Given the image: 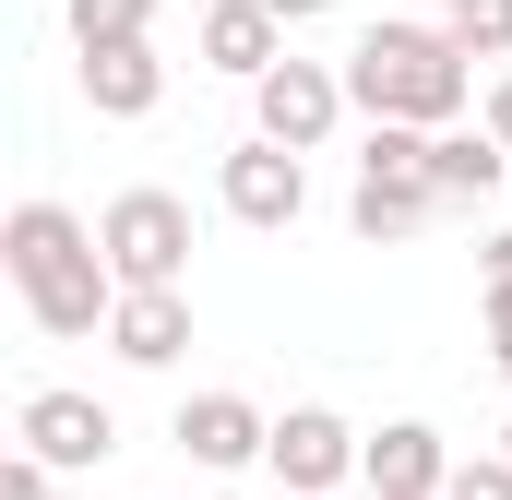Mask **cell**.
Returning <instances> with one entry per match:
<instances>
[{
  "label": "cell",
  "mask_w": 512,
  "mask_h": 500,
  "mask_svg": "<svg viewBox=\"0 0 512 500\" xmlns=\"http://www.w3.org/2000/svg\"><path fill=\"white\" fill-rule=\"evenodd\" d=\"M322 108H334V96H322L310 72H274V131H322Z\"/></svg>",
  "instance_id": "obj_7"
},
{
  "label": "cell",
  "mask_w": 512,
  "mask_h": 500,
  "mask_svg": "<svg viewBox=\"0 0 512 500\" xmlns=\"http://www.w3.org/2000/svg\"><path fill=\"white\" fill-rule=\"evenodd\" d=\"M441 191H489V155L477 143H441Z\"/></svg>",
  "instance_id": "obj_12"
},
{
  "label": "cell",
  "mask_w": 512,
  "mask_h": 500,
  "mask_svg": "<svg viewBox=\"0 0 512 500\" xmlns=\"http://www.w3.org/2000/svg\"><path fill=\"white\" fill-rule=\"evenodd\" d=\"M12 239H24V274H36V298H48V322H84V310H96V286L72 274V227H60V215H24Z\"/></svg>",
  "instance_id": "obj_2"
},
{
  "label": "cell",
  "mask_w": 512,
  "mask_h": 500,
  "mask_svg": "<svg viewBox=\"0 0 512 500\" xmlns=\"http://www.w3.org/2000/svg\"><path fill=\"white\" fill-rule=\"evenodd\" d=\"M191 453H251V417H239V405H203V417H191Z\"/></svg>",
  "instance_id": "obj_8"
},
{
  "label": "cell",
  "mask_w": 512,
  "mask_h": 500,
  "mask_svg": "<svg viewBox=\"0 0 512 500\" xmlns=\"http://www.w3.org/2000/svg\"><path fill=\"white\" fill-rule=\"evenodd\" d=\"M108 239H120V262H131V274H167V250H179V215L143 191V203H120V227H108Z\"/></svg>",
  "instance_id": "obj_4"
},
{
  "label": "cell",
  "mask_w": 512,
  "mask_h": 500,
  "mask_svg": "<svg viewBox=\"0 0 512 500\" xmlns=\"http://www.w3.org/2000/svg\"><path fill=\"white\" fill-rule=\"evenodd\" d=\"M358 215H370V227H405V215H417V143H382V155H370Z\"/></svg>",
  "instance_id": "obj_3"
},
{
  "label": "cell",
  "mask_w": 512,
  "mask_h": 500,
  "mask_svg": "<svg viewBox=\"0 0 512 500\" xmlns=\"http://www.w3.org/2000/svg\"><path fill=\"white\" fill-rule=\"evenodd\" d=\"M465 500H512V477H465Z\"/></svg>",
  "instance_id": "obj_13"
},
{
  "label": "cell",
  "mask_w": 512,
  "mask_h": 500,
  "mask_svg": "<svg viewBox=\"0 0 512 500\" xmlns=\"http://www.w3.org/2000/svg\"><path fill=\"white\" fill-rule=\"evenodd\" d=\"M298 203V167L286 155H239V215H286Z\"/></svg>",
  "instance_id": "obj_5"
},
{
  "label": "cell",
  "mask_w": 512,
  "mask_h": 500,
  "mask_svg": "<svg viewBox=\"0 0 512 500\" xmlns=\"http://www.w3.org/2000/svg\"><path fill=\"white\" fill-rule=\"evenodd\" d=\"M274 453H286V465H298V477H322V465H334V417H298V429H286V441H274Z\"/></svg>",
  "instance_id": "obj_9"
},
{
  "label": "cell",
  "mask_w": 512,
  "mask_h": 500,
  "mask_svg": "<svg viewBox=\"0 0 512 500\" xmlns=\"http://www.w3.org/2000/svg\"><path fill=\"white\" fill-rule=\"evenodd\" d=\"M358 84H370L382 108H441V96H453V60H441L429 36H370V60H358Z\"/></svg>",
  "instance_id": "obj_1"
},
{
  "label": "cell",
  "mask_w": 512,
  "mask_h": 500,
  "mask_svg": "<svg viewBox=\"0 0 512 500\" xmlns=\"http://www.w3.org/2000/svg\"><path fill=\"white\" fill-rule=\"evenodd\" d=\"M36 441H48V453H96L108 417H96V405H36Z\"/></svg>",
  "instance_id": "obj_6"
},
{
  "label": "cell",
  "mask_w": 512,
  "mask_h": 500,
  "mask_svg": "<svg viewBox=\"0 0 512 500\" xmlns=\"http://www.w3.org/2000/svg\"><path fill=\"white\" fill-rule=\"evenodd\" d=\"M167 346H179V310L143 298V310H131V358H167Z\"/></svg>",
  "instance_id": "obj_10"
},
{
  "label": "cell",
  "mask_w": 512,
  "mask_h": 500,
  "mask_svg": "<svg viewBox=\"0 0 512 500\" xmlns=\"http://www.w3.org/2000/svg\"><path fill=\"white\" fill-rule=\"evenodd\" d=\"M96 84H108L120 108H131V96H143V60H131V36H120V24H108V60H96Z\"/></svg>",
  "instance_id": "obj_11"
}]
</instances>
